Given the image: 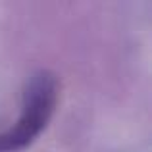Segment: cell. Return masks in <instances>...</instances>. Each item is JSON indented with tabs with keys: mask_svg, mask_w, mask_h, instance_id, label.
Returning a JSON list of instances; mask_svg holds the SVG:
<instances>
[{
	"mask_svg": "<svg viewBox=\"0 0 152 152\" xmlns=\"http://www.w3.org/2000/svg\"><path fill=\"white\" fill-rule=\"evenodd\" d=\"M56 98H58V85L50 73L42 71L31 81L29 91L25 94V108L18 125L8 133L0 135V152L19 150L29 145L41 129L46 125L50 114L54 112Z\"/></svg>",
	"mask_w": 152,
	"mask_h": 152,
	"instance_id": "cell-1",
	"label": "cell"
}]
</instances>
